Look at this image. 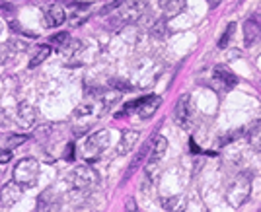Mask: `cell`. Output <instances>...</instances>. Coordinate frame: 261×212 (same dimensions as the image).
<instances>
[{
	"mask_svg": "<svg viewBox=\"0 0 261 212\" xmlns=\"http://www.w3.org/2000/svg\"><path fill=\"white\" fill-rule=\"evenodd\" d=\"M178 202H179V199L178 197H174V199L162 200V206H164V208H176V206H178Z\"/></svg>",
	"mask_w": 261,
	"mask_h": 212,
	"instance_id": "obj_30",
	"label": "cell"
},
{
	"mask_svg": "<svg viewBox=\"0 0 261 212\" xmlns=\"http://www.w3.org/2000/svg\"><path fill=\"white\" fill-rule=\"evenodd\" d=\"M251 195V175L249 173H240L232 179V183L226 189V202L232 208H240L246 204Z\"/></svg>",
	"mask_w": 261,
	"mask_h": 212,
	"instance_id": "obj_3",
	"label": "cell"
},
{
	"mask_svg": "<svg viewBox=\"0 0 261 212\" xmlns=\"http://www.w3.org/2000/svg\"><path fill=\"white\" fill-rule=\"evenodd\" d=\"M12 160V150H2L0 152V164H8Z\"/></svg>",
	"mask_w": 261,
	"mask_h": 212,
	"instance_id": "obj_29",
	"label": "cell"
},
{
	"mask_svg": "<svg viewBox=\"0 0 261 212\" xmlns=\"http://www.w3.org/2000/svg\"><path fill=\"white\" fill-rule=\"evenodd\" d=\"M164 33H166V25H164V20H160V22H156V25L152 27V36L164 37Z\"/></svg>",
	"mask_w": 261,
	"mask_h": 212,
	"instance_id": "obj_26",
	"label": "cell"
},
{
	"mask_svg": "<svg viewBox=\"0 0 261 212\" xmlns=\"http://www.w3.org/2000/svg\"><path fill=\"white\" fill-rule=\"evenodd\" d=\"M27 140V134H0V150H14Z\"/></svg>",
	"mask_w": 261,
	"mask_h": 212,
	"instance_id": "obj_13",
	"label": "cell"
},
{
	"mask_svg": "<svg viewBox=\"0 0 261 212\" xmlns=\"http://www.w3.org/2000/svg\"><path fill=\"white\" fill-rule=\"evenodd\" d=\"M37 177H39V162L36 158H22L14 167V179L24 189L36 187Z\"/></svg>",
	"mask_w": 261,
	"mask_h": 212,
	"instance_id": "obj_5",
	"label": "cell"
},
{
	"mask_svg": "<svg viewBox=\"0 0 261 212\" xmlns=\"http://www.w3.org/2000/svg\"><path fill=\"white\" fill-rule=\"evenodd\" d=\"M22 191L24 187L14 179V181H8L6 185L0 187V204L2 206H12L18 200L22 199Z\"/></svg>",
	"mask_w": 261,
	"mask_h": 212,
	"instance_id": "obj_6",
	"label": "cell"
},
{
	"mask_svg": "<svg viewBox=\"0 0 261 212\" xmlns=\"http://www.w3.org/2000/svg\"><path fill=\"white\" fill-rule=\"evenodd\" d=\"M10 55H12V49L8 47V43L6 45H0V64H4Z\"/></svg>",
	"mask_w": 261,
	"mask_h": 212,
	"instance_id": "obj_27",
	"label": "cell"
},
{
	"mask_svg": "<svg viewBox=\"0 0 261 212\" xmlns=\"http://www.w3.org/2000/svg\"><path fill=\"white\" fill-rule=\"evenodd\" d=\"M144 12H146V2L144 0H133L127 6L117 8V14L113 18H109L107 25H109V29H121L125 25L139 22L144 16Z\"/></svg>",
	"mask_w": 261,
	"mask_h": 212,
	"instance_id": "obj_2",
	"label": "cell"
},
{
	"mask_svg": "<svg viewBox=\"0 0 261 212\" xmlns=\"http://www.w3.org/2000/svg\"><path fill=\"white\" fill-rule=\"evenodd\" d=\"M160 2V6L164 8V16L168 18H174V16H178L181 10H183V6H185V0H158Z\"/></svg>",
	"mask_w": 261,
	"mask_h": 212,
	"instance_id": "obj_15",
	"label": "cell"
},
{
	"mask_svg": "<svg viewBox=\"0 0 261 212\" xmlns=\"http://www.w3.org/2000/svg\"><path fill=\"white\" fill-rule=\"evenodd\" d=\"M125 4V0H113L111 4H107L106 8H104V14H107V12H113V10H117V8H121Z\"/></svg>",
	"mask_w": 261,
	"mask_h": 212,
	"instance_id": "obj_28",
	"label": "cell"
},
{
	"mask_svg": "<svg viewBox=\"0 0 261 212\" xmlns=\"http://www.w3.org/2000/svg\"><path fill=\"white\" fill-rule=\"evenodd\" d=\"M127 208H130V210H135V208H137V204H135V200H129V202H127Z\"/></svg>",
	"mask_w": 261,
	"mask_h": 212,
	"instance_id": "obj_34",
	"label": "cell"
},
{
	"mask_svg": "<svg viewBox=\"0 0 261 212\" xmlns=\"http://www.w3.org/2000/svg\"><path fill=\"white\" fill-rule=\"evenodd\" d=\"M34 136H36L37 142H45L49 136H51V127H49V125H43V127H39V129L36 130V134H34Z\"/></svg>",
	"mask_w": 261,
	"mask_h": 212,
	"instance_id": "obj_24",
	"label": "cell"
},
{
	"mask_svg": "<svg viewBox=\"0 0 261 212\" xmlns=\"http://www.w3.org/2000/svg\"><path fill=\"white\" fill-rule=\"evenodd\" d=\"M80 49H82V43H80L78 39H69V41H67L59 51L62 53V57H74Z\"/></svg>",
	"mask_w": 261,
	"mask_h": 212,
	"instance_id": "obj_19",
	"label": "cell"
},
{
	"mask_svg": "<svg viewBox=\"0 0 261 212\" xmlns=\"http://www.w3.org/2000/svg\"><path fill=\"white\" fill-rule=\"evenodd\" d=\"M0 33H2V24H0Z\"/></svg>",
	"mask_w": 261,
	"mask_h": 212,
	"instance_id": "obj_36",
	"label": "cell"
},
{
	"mask_svg": "<svg viewBox=\"0 0 261 212\" xmlns=\"http://www.w3.org/2000/svg\"><path fill=\"white\" fill-rule=\"evenodd\" d=\"M37 121V111L31 103H20L18 107V125L22 129H31Z\"/></svg>",
	"mask_w": 261,
	"mask_h": 212,
	"instance_id": "obj_8",
	"label": "cell"
},
{
	"mask_svg": "<svg viewBox=\"0 0 261 212\" xmlns=\"http://www.w3.org/2000/svg\"><path fill=\"white\" fill-rule=\"evenodd\" d=\"M174 117L179 127H189V119H191V109H189V95H181L176 103L174 109Z\"/></svg>",
	"mask_w": 261,
	"mask_h": 212,
	"instance_id": "obj_7",
	"label": "cell"
},
{
	"mask_svg": "<svg viewBox=\"0 0 261 212\" xmlns=\"http://www.w3.org/2000/svg\"><path fill=\"white\" fill-rule=\"evenodd\" d=\"M95 111V105L94 103H82V105H78L76 109H74V119H82V117H90V115H94Z\"/></svg>",
	"mask_w": 261,
	"mask_h": 212,
	"instance_id": "obj_20",
	"label": "cell"
},
{
	"mask_svg": "<svg viewBox=\"0 0 261 212\" xmlns=\"http://www.w3.org/2000/svg\"><path fill=\"white\" fill-rule=\"evenodd\" d=\"M259 39H261V25L255 20H248L244 24V43H246V47L255 45Z\"/></svg>",
	"mask_w": 261,
	"mask_h": 212,
	"instance_id": "obj_9",
	"label": "cell"
},
{
	"mask_svg": "<svg viewBox=\"0 0 261 212\" xmlns=\"http://www.w3.org/2000/svg\"><path fill=\"white\" fill-rule=\"evenodd\" d=\"M234 31H236V24H228L226 31L222 33V37L218 39V47L220 49L228 47V43H230V39H232V36H234Z\"/></svg>",
	"mask_w": 261,
	"mask_h": 212,
	"instance_id": "obj_21",
	"label": "cell"
},
{
	"mask_svg": "<svg viewBox=\"0 0 261 212\" xmlns=\"http://www.w3.org/2000/svg\"><path fill=\"white\" fill-rule=\"evenodd\" d=\"M69 39H71L69 33H64V31H62V33H57V36L51 37V39H49V45H51V47H55V49H60L67 41H69Z\"/></svg>",
	"mask_w": 261,
	"mask_h": 212,
	"instance_id": "obj_23",
	"label": "cell"
},
{
	"mask_svg": "<svg viewBox=\"0 0 261 212\" xmlns=\"http://www.w3.org/2000/svg\"><path fill=\"white\" fill-rule=\"evenodd\" d=\"M51 45H39L37 47V51L34 53V57L29 59V68H36V66H39L43 60L47 59L49 55H51Z\"/></svg>",
	"mask_w": 261,
	"mask_h": 212,
	"instance_id": "obj_16",
	"label": "cell"
},
{
	"mask_svg": "<svg viewBox=\"0 0 261 212\" xmlns=\"http://www.w3.org/2000/svg\"><path fill=\"white\" fill-rule=\"evenodd\" d=\"M248 142H249V146H251L255 152H261V123L253 125V129L249 130Z\"/></svg>",
	"mask_w": 261,
	"mask_h": 212,
	"instance_id": "obj_18",
	"label": "cell"
},
{
	"mask_svg": "<svg viewBox=\"0 0 261 212\" xmlns=\"http://www.w3.org/2000/svg\"><path fill=\"white\" fill-rule=\"evenodd\" d=\"M139 140V132L137 130H125L121 134V140L117 144V154L119 156H127V154L135 148V144Z\"/></svg>",
	"mask_w": 261,
	"mask_h": 212,
	"instance_id": "obj_10",
	"label": "cell"
},
{
	"mask_svg": "<svg viewBox=\"0 0 261 212\" xmlns=\"http://www.w3.org/2000/svg\"><path fill=\"white\" fill-rule=\"evenodd\" d=\"M71 187L74 193L90 195L100 187V173L92 165H78L71 173Z\"/></svg>",
	"mask_w": 261,
	"mask_h": 212,
	"instance_id": "obj_1",
	"label": "cell"
},
{
	"mask_svg": "<svg viewBox=\"0 0 261 212\" xmlns=\"http://www.w3.org/2000/svg\"><path fill=\"white\" fill-rule=\"evenodd\" d=\"M150 146H152V142H148V144H144L143 148H141V150H139V154H137V156H135V160H133V162H130L129 169H127V175H125V177L133 175V173H135V171H137V167H139V165H141V162H143V160H144V156H146V154L150 152Z\"/></svg>",
	"mask_w": 261,
	"mask_h": 212,
	"instance_id": "obj_17",
	"label": "cell"
},
{
	"mask_svg": "<svg viewBox=\"0 0 261 212\" xmlns=\"http://www.w3.org/2000/svg\"><path fill=\"white\" fill-rule=\"evenodd\" d=\"M189 146H191V152H193V154H201V152H203L201 148H199V146L195 144V140H193V138L189 140Z\"/></svg>",
	"mask_w": 261,
	"mask_h": 212,
	"instance_id": "obj_33",
	"label": "cell"
},
{
	"mask_svg": "<svg viewBox=\"0 0 261 212\" xmlns=\"http://www.w3.org/2000/svg\"><path fill=\"white\" fill-rule=\"evenodd\" d=\"M214 78L222 84V88H226V90H232L238 84L236 74L230 70L228 66H216V68H214Z\"/></svg>",
	"mask_w": 261,
	"mask_h": 212,
	"instance_id": "obj_11",
	"label": "cell"
},
{
	"mask_svg": "<svg viewBox=\"0 0 261 212\" xmlns=\"http://www.w3.org/2000/svg\"><path fill=\"white\" fill-rule=\"evenodd\" d=\"M168 150V140L164 136H156L152 140V146H150V156H148V162L150 164H158L164 156H166Z\"/></svg>",
	"mask_w": 261,
	"mask_h": 212,
	"instance_id": "obj_12",
	"label": "cell"
},
{
	"mask_svg": "<svg viewBox=\"0 0 261 212\" xmlns=\"http://www.w3.org/2000/svg\"><path fill=\"white\" fill-rule=\"evenodd\" d=\"M8 47L12 49V53H20V51H25L29 45H27V41H24V39L22 41L20 39H10L8 41Z\"/></svg>",
	"mask_w": 261,
	"mask_h": 212,
	"instance_id": "obj_25",
	"label": "cell"
},
{
	"mask_svg": "<svg viewBox=\"0 0 261 212\" xmlns=\"http://www.w3.org/2000/svg\"><path fill=\"white\" fill-rule=\"evenodd\" d=\"M45 18H47V24L51 27H57V25H60L64 22L67 14H64V10L60 8L59 4H51V6H47V10H45Z\"/></svg>",
	"mask_w": 261,
	"mask_h": 212,
	"instance_id": "obj_14",
	"label": "cell"
},
{
	"mask_svg": "<svg viewBox=\"0 0 261 212\" xmlns=\"http://www.w3.org/2000/svg\"><path fill=\"white\" fill-rule=\"evenodd\" d=\"M207 2H209V4H211V6H218V4H220V2H222V0H207Z\"/></svg>",
	"mask_w": 261,
	"mask_h": 212,
	"instance_id": "obj_35",
	"label": "cell"
},
{
	"mask_svg": "<svg viewBox=\"0 0 261 212\" xmlns=\"http://www.w3.org/2000/svg\"><path fill=\"white\" fill-rule=\"evenodd\" d=\"M109 146V132L107 130H97L94 134H90L84 140L82 148H80V156L86 164H94L100 160L102 152Z\"/></svg>",
	"mask_w": 261,
	"mask_h": 212,
	"instance_id": "obj_4",
	"label": "cell"
},
{
	"mask_svg": "<svg viewBox=\"0 0 261 212\" xmlns=\"http://www.w3.org/2000/svg\"><path fill=\"white\" fill-rule=\"evenodd\" d=\"M10 125V121H8V115H6V111H0V129H6Z\"/></svg>",
	"mask_w": 261,
	"mask_h": 212,
	"instance_id": "obj_31",
	"label": "cell"
},
{
	"mask_svg": "<svg viewBox=\"0 0 261 212\" xmlns=\"http://www.w3.org/2000/svg\"><path fill=\"white\" fill-rule=\"evenodd\" d=\"M109 86L119 90V92H133V90H135L133 84L125 82V80H121V78H111V80H109Z\"/></svg>",
	"mask_w": 261,
	"mask_h": 212,
	"instance_id": "obj_22",
	"label": "cell"
},
{
	"mask_svg": "<svg viewBox=\"0 0 261 212\" xmlns=\"http://www.w3.org/2000/svg\"><path fill=\"white\" fill-rule=\"evenodd\" d=\"M64 158H67V160H74V144H69V146H67V152H64Z\"/></svg>",
	"mask_w": 261,
	"mask_h": 212,
	"instance_id": "obj_32",
	"label": "cell"
}]
</instances>
